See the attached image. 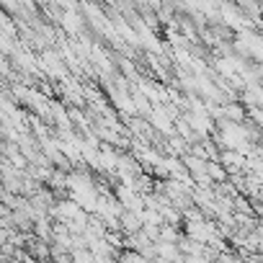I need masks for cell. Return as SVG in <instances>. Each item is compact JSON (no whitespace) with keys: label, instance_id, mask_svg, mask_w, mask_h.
I'll use <instances>...</instances> for the list:
<instances>
[{"label":"cell","instance_id":"cell-4","mask_svg":"<svg viewBox=\"0 0 263 263\" xmlns=\"http://www.w3.org/2000/svg\"><path fill=\"white\" fill-rule=\"evenodd\" d=\"M140 227H142V219H140V214L137 212H121L119 214V230L124 232V235H135V232H140Z\"/></svg>","mask_w":263,"mask_h":263},{"label":"cell","instance_id":"cell-9","mask_svg":"<svg viewBox=\"0 0 263 263\" xmlns=\"http://www.w3.org/2000/svg\"><path fill=\"white\" fill-rule=\"evenodd\" d=\"M70 260H72V263H96L88 248H80V250H70Z\"/></svg>","mask_w":263,"mask_h":263},{"label":"cell","instance_id":"cell-8","mask_svg":"<svg viewBox=\"0 0 263 263\" xmlns=\"http://www.w3.org/2000/svg\"><path fill=\"white\" fill-rule=\"evenodd\" d=\"M181 237V227H173V224H160V237L163 242H178Z\"/></svg>","mask_w":263,"mask_h":263},{"label":"cell","instance_id":"cell-5","mask_svg":"<svg viewBox=\"0 0 263 263\" xmlns=\"http://www.w3.org/2000/svg\"><path fill=\"white\" fill-rule=\"evenodd\" d=\"M222 119H227V121H245V106L242 103H237V101H227V103H222Z\"/></svg>","mask_w":263,"mask_h":263},{"label":"cell","instance_id":"cell-2","mask_svg":"<svg viewBox=\"0 0 263 263\" xmlns=\"http://www.w3.org/2000/svg\"><path fill=\"white\" fill-rule=\"evenodd\" d=\"M114 199H116V201L121 204V209H126V212H140V209H142V196H140L135 189H129V186L116 183Z\"/></svg>","mask_w":263,"mask_h":263},{"label":"cell","instance_id":"cell-6","mask_svg":"<svg viewBox=\"0 0 263 263\" xmlns=\"http://www.w3.org/2000/svg\"><path fill=\"white\" fill-rule=\"evenodd\" d=\"M204 173L209 176V181H212V183H222V181H227V171L222 168V163H219V160H206Z\"/></svg>","mask_w":263,"mask_h":263},{"label":"cell","instance_id":"cell-7","mask_svg":"<svg viewBox=\"0 0 263 263\" xmlns=\"http://www.w3.org/2000/svg\"><path fill=\"white\" fill-rule=\"evenodd\" d=\"M60 21H62V26H65L70 34H80L83 21H80V16H78V11H75V8H67V11H65V16H62Z\"/></svg>","mask_w":263,"mask_h":263},{"label":"cell","instance_id":"cell-10","mask_svg":"<svg viewBox=\"0 0 263 263\" xmlns=\"http://www.w3.org/2000/svg\"><path fill=\"white\" fill-rule=\"evenodd\" d=\"M140 230H142V235H145L150 242H158V237H160V227H158V224H142Z\"/></svg>","mask_w":263,"mask_h":263},{"label":"cell","instance_id":"cell-1","mask_svg":"<svg viewBox=\"0 0 263 263\" xmlns=\"http://www.w3.org/2000/svg\"><path fill=\"white\" fill-rule=\"evenodd\" d=\"M145 119H147V124H150L155 132H160V135H165V137H173V135H176V132H173V119L163 111V106H153Z\"/></svg>","mask_w":263,"mask_h":263},{"label":"cell","instance_id":"cell-3","mask_svg":"<svg viewBox=\"0 0 263 263\" xmlns=\"http://www.w3.org/2000/svg\"><path fill=\"white\" fill-rule=\"evenodd\" d=\"M155 250H158V263H183V253L178 250L176 242H163L158 240L155 242Z\"/></svg>","mask_w":263,"mask_h":263}]
</instances>
